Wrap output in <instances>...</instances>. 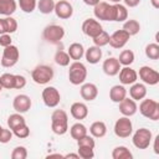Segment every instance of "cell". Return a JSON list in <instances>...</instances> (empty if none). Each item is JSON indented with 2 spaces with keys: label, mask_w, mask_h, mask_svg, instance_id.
I'll return each mask as SVG.
<instances>
[{
  "label": "cell",
  "mask_w": 159,
  "mask_h": 159,
  "mask_svg": "<svg viewBox=\"0 0 159 159\" xmlns=\"http://www.w3.org/2000/svg\"><path fill=\"white\" fill-rule=\"evenodd\" d=\"M42 101L46 107L55 108L61 102V94L56 87L48 86V87H45L42 91Z\"/></svg>",
  "instance_id": "30bf717a"
},
{
  "label": "cell",
  "mask_w": 159,
  "mask_h": 159,
  "mask_svg": "<svg viewBox=\"0 0 159 159\" xmlns=\"http://www.w3.org/2000/svg\"><path fill=\"white\" fill-rule=\"evenodd\" d=\"M80 93H81V97L87 101V102H91L93 99L97 98L98 96V88L94 83H91V82H87V83H82L81 88H80Z\"/></svg>",
  "instance_id": "d6986e66"
},
{
  "label": "cell",
  "mask_w": 159,
  "mask_h": 159,
  "mask_svg": "<svg viewBox=\"0 0 159 159\" xmlns=\"http://www.w3.org/2000/svg\"><path fill=\"white\" fill-rule=\"evenodd\" d=\"M1 129H2V127H1V125H0V130H1Z\"/></svg>",
  "instance_id": "6f0895ef"
},
{
  "label": "cell",
  "mask_w": 159,
  "mask_h": 159,
  "mask_svg": "<svg viewBox=\"0 0 159 159\" xmlns=\"http://www.w3.org/2000/svg\"><path fill=\"white\" fill-rule=\"evenodd\" d=\"M63 158H65V159H67V158H80V155H78V154H75V153H70V154L63 155Z\"/></svg>",
  "instance_id": "816d5d0a"
},
{
  "label": "cell",
  "mask_w": 159,
  "mask_h": 159,
  "mask_svg": "<svg viewBox=\"0 0 159 159\" xmlns=\"http://www.w3.org/2000/svg\"><path fill=\"white\" fill-rule=\"evenodd\" d=\"M67 53H68V56H70L71 60L80 61L84 56V47L80 42H73V43L70 45V47L67 50Z\"/></svg>",
  "instance_id": "cb8c5ba5"
},
{
  "label": "cell",
  "mask_w": 159,
  "mask_h": 159,
  "mask_svg": "<svg viewBox=\"0 0 159 159\" xmlns=\"http://www.w3.org/2000/svg\"><path fill=\"white\" fill-rule=\"evenodd\" d=\"M0 83L2 88L14 89L15 88V75L12 73H2L0 76Z\"/></svg>",
  "instance_id": "e575fe53"
},
{
  "label": "cell",
  "mask_w": 159,
  "mask_h": 159,
  "mask_svg": "<svg viewBox=\"0 0 159 159\" xmlns=\"http://www.w3.org/2000/svg\"><path fill=\"white\" fill-rule=\"evenodd\" d=\"M77 154H78L80 158H82V159H92V158L94 157L93 148H89V147H78Z\"/></svg>",
  "instance_id": "b9f144b4"
},
{
  "label": "cell",
  "mask_w": 159,
  "mask_h": 159,
  "mask_svg": "<svg viewBox=\"0 0 159 159\" xmlns=\"http://www.w3.org/2000/svg\"><path fill=\"white\" fill-rule=\"evenodd\" d=\"M55 76L53 68L48 65H39L31 72V78L37 84H47Z\"/></svg>",
  "instance_id": "277c9868"
},
{
  "label": "cell",
  "mask_w": 159,
  "mask_h": 159,
  "mask_svg": "<svg viewBox=\"0 0 159 159\" xmlns=\"http://www.w3.org/2000/svg\"><path fill=\"white\" fill-rule=\"evenodd\" d=\"M70 112H71V116L75 119L82 120L88 116V107L83 102H75V103H72V106L70 108Z\"/></svg>",
  "instance_id": "ffe728a7"
},
{
  "label": "cell",
  "mask_w": 159,
  "mask_h": 159,
  "mask_svg": "<svg viewBox=\"0 0 159 159\" xmlns=\"http://www.w3.org/2000/svg\"><path fill=\"white\" fill-rule=\"evenodd\" d=\"M145 56L149 60H158L159 58V45L157 42L148 43L145 46Z\"/></svg>",
  "instance_id": "d590c367"
},
{
  "label": "cell",
  "mask_w": 159,
  "mask_h": 159,
  "mask_svg": "<svg viewBox=\"0 0 159 159\" xmlns=\"http://www.w3.org/2000/svg\"><path fill=\"white\" fill-rule=\"evenodd\" d=\"M86 5H88V6H96L101 0H82Z\"/></svg>",
  "instance_id": "681fc988"
},
{
  "label": "cell",
  "mask_w": 159,
  "mask_h": 159,
  "mask_svg": "<svg viewBox=\"0 0 159 159\" xmlns=\"http://www.w3.org/2000/svg\"><path fill=\"white\" fill-rule=\"evenodd\" d=\"M17 4L15 0H0V15L11 16L16 11Z\"/></svg>",
  "instance_id": "484cf974"
},
{
  "label": "cell",
  "mask_w": 159,
  "mask_h": 159,
  "mask_svg": "<svg viewBox=\"0 0 159 159\" xmlns=\"http://www.w3.org/2000/svg\"><path fill=\"white\" fill-rule=\"evenodd\" d=\"M139 78L143 81V83L149 86H155L159 82V72L149 66H142L139 68Z\"/></svg>",
  "instance_id": "7c38bea8"
},
{
  "label": "cell",
  "mask_w": 159,
  "mask_h": 159,
  "mask_svg": "<svg viewBox=\"0 0 159 159\" xmlns=\"http://www.w3.org/2000/svg\"><path fill=\"white\" fill-rule=\"evenodd\" d=\"M55 14L58 19L67 20L73 15V6L67 0H60L55 4Z\"/></svg>",
  "instance_id": "5bb4252c"
},
{
  "label": "cell",
  "mask_w": 159,
  "mask_h": 159,
  "mask_svg": "<svg viewBox=\"0 0 159 159\" xmlns=\"http://www.w3.org/2000/svg\"><path fill=\"white\" fill-rule=\"evenodd\" d=\"M93 14L97 20L114 21V16H116L114 4H109L107 1H99L96 6H93Z\"/></svg>",
  "instance_id": "3957f363"
},
{
  "label": "cell",
  "mask_w": 159,
  "mask_h": 159,
  "mask_svg": "<svg viewBox=\"0 0 159 159\" xmlns=\"http://www.w3.org/2000/svg\"><path fill=\"white\" fill-rule=\"evenodd\" d=\"M26 123V120H25V118H24V116L21 114V113H14V114H10L9 116V118H7V127H9V129H15L16 127H19V125H21V124H25Z\"/></svg>",
  "instance_id": "4dcf8cb0"
},
{
  "label": "cell",
  "mask_w": 159,
  "mask_h": 159,
  "mask_svg": "<svg viewBox=\"0 0 159 159\" xmlns=\"http://www.w3.org/2000/svg\"><path fill=\"white\" fill-rule=\"evenodd\" d=\"M84 57L86 61L91 65H96L102 58V50L98 46H91L87 50H84Z\"/></svg>",
  "instance_id": "7402d4cb"
},
{
  "label": "cell",
  "mask_w": 159,
  "mask_h": 159,
  "mask_svg": "<svg viewBox=\"0 0 159 159\" xmlns=\"http://www.w3.org/2000/svg\"><path fill=\"white\" fill-rule=\"evenodd\" d=\"M17 4L24 12L31 14L32 11H35V9L37 6V0H19Z\"/></svg>",
  "instance_id": "8d00e7d4"
},
{
  "label": "cell",
  "mask_w": 159,
  "mask_h": 159,
  "mask_svg": "<svg viewBox=\"0 0 159 159\" xmlns=\"http://www.w3.org/2000/svg\"><path fill=\"white\" fill-rule=\"evenodd\" d=\"M87 130H88V129L86 128V125H84V124H82V123L77 122V123L72 124V127L70 128V134H71V137H72L73 139L78 140L80 138H82L83 135H86V134H87Z\"/></svg>",
  "instance_id": "83f0119b"
},
{
  "label": "cell",
  "mask_w": 159,
  "mask_h": 159,
  "mask_svg": "<svg viewBox=\"0 0 159 159\" xmlns=\"http://www.w3.org/2000/svg\"><path fill=\"white\" fill-rule=\"evenodd\" d=\"M1 89H2V86H1V83H0V92H1Z\"/></svg>",
  "instance_id": "9f6ffc18"
},
{
  "label": "cell",
  "mask_w": 159,
  "mask_h": 159,
  "mask_svg": "<svg viewBox=\"0 0 159 159\" xmlns=\"http://www.w3.org/2000/svg\"><path fill=\"white\" fill-rule=\"evenodd\" d=\"M114 9H116V16H114V21L117 22H124L128 19V10L127 6L122 5L120 2L114 4Z\"/></svg>",
  "instance_id": "d6a6232c"
},
{
  "label": "cell",
  "mask_w": 159,
  "mask_h": 159,
  "mask_svg": "<svg viewBox=\"0 0 159 159\" xmlns=\"http://www.w3.org/2000/svg\"><path fill=\"white\" fill-rule=\"evenodd\" d=\"M11 158L12 159H26L27 158V150L25 147L22 145H19V147H15L11 152Z\"/></svg>",
  "instance_id": "60d3db41"
},
{
  "label": "cell",
  "mask_w": 159,
  "mask_h": 159,
  "mask_svg": "<svg viewBox=\"0 0 159 159\" xmlns=\"http://www.w3.org/2000/svg\"><path fill=\"white\" fill-rule=\"evenodd\" d=\"M53 60H55L56 65H58V66H61V67L68 66V65H70V61H71L68 53H67L66 51H62V50H57V51L55 52Z\"/></svg>",
  "instance_id": "1f68e13d"
},
{
  "label": "cell",
  "mask_w": 159,
  "mask_h": 159,
  "mask_svg": "<svg viewBox=\"0 0 159 159\" xmlns=\"http://www.w3.org/2000/svg\"><path fill=\"white\" fill-rule=\"evenodd\" d=\"M127 97V89L123 84H116L109 89V99L114 103H119Z\"/></svg>",
  "instance_id": "603a6c76"
},
{
  "label": "cell",
  "mask_w": 159,
  "mask_h": 159,
  "mask_svg": "<svg viewBox=\"0 0 159 159\" xmlns=\"http://www.w3.org/2000/svg\"><path fill=\"white\" fill-rule=\"evenodd\" d=\"M55 0H39L37 1V9L41 14L43 15H48L51 12H53L55 10Z\"/></svg>",
  "instance_id": "f546056e"
},
{
  "label": "cell",
  "mask_w": 159,
  "mask_h": 159,
  "mask_svg": "<svg viewBox=\"0 0 159 159\" xmlns=\"http://www.w3.org/2000/svg\"><path fill=\"white\" fill-rule=\"evenodd\" d=\"M51 129L57 135H63L68 130V116L63 109H55L51 114Z\"/></svg>",
  "instance_id": "6da1fadb"
},
{
  "label": "cell",
  "mask_w": 159,
  "mask_h": 159,
  "mask_svg": "<svg viewBox=\"0 0 159 159\" xmlns=\"http://www.w3.org/2000/svg\"><path fill=\"white\" fill-rule=\"evenodd\" d=\"M12 130L11 129H5V128H2L1 130H0V143H2V144H6V143H9L11 139H12Z\"/></svg>",
  "instance_id": "7bdbcfd3"
},
{
  "label": "cell",
  "mask_w": 159,
  "mask_h": 159,
  "mask_svg": "<svg viewBox=\"0 0 159 159\" xmlns=\"http://www.w3.org/2000/svg\"><path fill=\"white\" fill-rule=\"evenodd\" d=\"M123 30L127 31L130 36H134L140 31V24L134 19H127L123 24Z\"/></svg>",
  "instance_id": "f1b7e54d"
},
{
  "label": "cell",
  "mask_w": 159,
  "mask_h": 159,
  "mask_svg": "<svg viewBox=\"0 0 159 159\" xmlns=\"http://www.w3.org/2000/svg\"><path fill=\"white\" fill-rule=\"evenodd\" d=\"M129 39H130V35L122 29V30H117L112 35H109L108 43L113 48H123L127 45V42L129 41Z\"/></svg>",
  "instance_id": "4fadbf2b"
},
{
  "label": "cell",
  "mask_w": 159,
  "mask_h": 159,
  "mask_svg": "<svg viewBox=\"0 0 159 159\" xmlns=\"http://www.w3.org/2000/svg\"><path fill=\"white\" fill-rule=\"evenodd\" d=\"M112 158L113 159H132L133 154L130 150L124 145H118L112 150Z\"/></svg>",
  "instance_id": "4316f807"
},
{
  "label": "cell",
  "mask_w": 159,
  "mask_h": 159,
  "mask_svg": "<svg viewBox=\"0 0 159 159\" xmlns=\"http://www.w3.org/2000/svg\"><path fill=\"white\" fill-rule=\"evenodd\" d=\"M120 68H122L120 67V63H119L118 58H116V57H108L107 60L103 61V65H102L103 72L107 76H111V77L117 76Z\"/></svg>",
  "instance_id": "ac0fdd59"
},
{
  "label": "cell",
  "mask_w": 159,
  "mask_h": 159,
  "mask_svg": "<svg viewBox=\"0 0 159 159\" xmlns=\"http://www.w3.org/2000/svg\"><path fill=\"white\" fill-rule=\"evenodd\" d=\"M46 158H60L61 159V158H63V155L60 154V153H57V154H48Z\"/></svg>",
  "instance_id": "db71d44e"
},
{
  "label": "cell",
  "mask_w": 159,
  "mask_h": 159,
  "mask_svg": "<svg viewBox=\"0 0 159 159\" xmlns=\"http://www.w3.org/2000/svg\"><path fill=\"white\" fill-rule=\"evenodd\" d=\"M109 42V34L107 31H102L99 35H97L96 37H93V43L94 46H98V47H103L106 45H108Z\"/></svg>",
  "instance_id": "74e56055"
},
{
  "label": "cell",
  "mask_w": 159,
  "mask_h": 159,
  "mask_svg": "<svg viewBox=\"0 0 159 159\" xmlns=\"http://www.w3.org/2000/svg\"><path fill=\"white\" fill-rule=\"evenodd\" d=\"M118 61L120 66H130L134 62V52L132 50H123L119 53Z\"/></svg>",
  "instance_id": "836d02e7"
},
{
  "label": "cell",
  "mask_w": 159,
  "mask_h": 159,
  "mask_svg": "<svg viewBox=\"0 0 159 159\" xmlns=\"http://www.w3.org/2000/svg\"><path fill=\"white\" fill-rule=\"evenodd\" d=\"M89 133L93 138H103L107 134V125L102 120H96L89 127Z\"/></svg>",
  "instance_id": "d4e9b609"
},
{
  "label": "cell",
  "mask_w": 159,
  "mask_h": 159,
  "mask_svg": "<svg viewBox=\"0 0 159 159\" xmlns=\"http://www.w3.org/2000/svg\"><path fill=\"white\" fill-rule=\"evenodd\" d=\"M158 138H159V135H157V137L154 138V153H155V154H159V149H158Z\"/></svg>",
  "instance_id": "f907efd6"
},
{
  "label": "cell",
  "mask_w": 159,
  "mask_h": 159,
  "mask_svg": "<svg viewBox=\"0 0 159 159\" xmlns=\"http://www.w3.org/2000/svg\"><path fill=\"white\" fill-rule=\"evenodd\" d=\"M11 43H12V39H11L10 34H2V35H0V46L1 47L10 46Z\"/></svg>",
  "instance_id": "bcb514c9"
},
{
  "label": "cell",
  "mask_w": 159,
  "mask_h": 159,
  "mask_svg": "<svg viewBox=\"0 0 159 159\" xmlns=\"http://www.w3.org/2000/svg\"><path fill=\"white\" fill-rule=\"evenodd\" d=\"M19 57H20V52H19V48L15 46V45H10V46H6L4 47L2 50V56H1V60H0V63L2 67L5 68H10V67H14L17 61H19Z\"/></svg>",
  "instance_id": "ba28073f"
},
{
  "label": "cell",
  "mask_w": 159,
  "mask_h": 159,
  "mask_svg": "<svg viewBox=\"0 0 159 159\" xmlns=\"http://www.w3.org/2000/svg\"><path fill=\"white\" fill-rule=\"evenodd\" d=\"M139 112L143 117L158 120L159 119V103L150 98H143L139 103Z\"/></svg>",
  "instance_id": "5b68a950"
},
{
  "label": "cell",
  "mask_w": 159,
  "mask_h": 159,
  "mask_svg": "<svg viewBox=\"0 0 159 159\" xmlns=\"http://www.w3.org/2000/svg\"><path fill=\"white\" fill-rule=\"evenodd\" d=\"M111 2H113V4H118V2H120L122 0H109Z\"/></svg>",
  "instance_id": "11a10c76"
},
{
  "label": "cell",
  "mask_w": 159,
  "mask_h": 159,
  "mask_svg": "<svg viewBox=\"0 0 159 159\" xmlns=\"http://www.w3.org/2000/svg\"><path fill=\"white\" fill-rule=\"evenodd\" d=\"M26 86V78L22 75H15V88L14 89H22Z\"/></svg>",
  "instance_id": "f6af8a7d"
},
{
  "label": "cell",
  "mask_w": 159,
  "mask_h": 159,
  "mask_svg": "<svg viewBox=\"0 0 159 159\" xmlns=\"http://www.w3.org/2000/svg\"><path fill=\"white\" fill-rule=\"evenodd\" d=\"M68 70V80L73 86H78L84 83L87 78V68L81 61H75L72 62Z\"/></svg>",
  "instance_id": "7a4b0ae2"
},
{
  "label": "cell",
  "mask_w": 159,
  "mask_h": 159,
  "mask_svg": "<svg viewBox=\"0 0 159 159\" xmlns=\"http://www.w3.org/2000/svg\"><path fill=\"white\" fill-rule=\"evenodd\" d=\"M77 145H78V147H89V148H93V149H94L96 142H94V139H93L92 135L86 134V135H83L82 138H80V139L77 140Z\"/></svg>",
  "instance_id": "ab89813d"
},
{
  "label": "cell",
  "mask_w": 159,
  "mask_h": 159,
  "mask_svg": "<svg viewBox=\"0 0 159 159\" xmlns=\"http://www.w3.org/2000/svg\"><path fill=\"white\" fill-rule=\"evenodd\" d=\"M153 140V134L148 128H139L132 137V143L137 149H147L149 148Z\"/></svg>",
  "instance_id": "52a82bcc"
},
{
  "label": "cell",
  "mask_w": 159,
  "mask_h": 159,
  "mask_svg": "<svg viewBox=\"0 0 159 159\" xmlns=\"http://www.w3.org/2000/svg\"><path fill=\"white\" fill-rule=\"evenodd\" d=\"M150 4L154 9H159V0H150Z\"/></svg>",
  "instance_id": "f5cc1de1"
},
{
  "label": "cell",
  "mask_w": 159,
  "mask_h": 159,
  "mask_svg": "<svg viewBox=\"0 0 159 159\" xmlns=\"http://www.w3.org/2000/svg\"><path fill=\"white\" fill-rule=\"evenodd\" d=\"M6 25H7V34H14L17 30V21L12 16H6Z\"/></svg>",
  "instance_id": "ee69618b"
},
{
  "label": "cell",
  "mask_w": 159,
  "mask_h": 159,
  "mask_svg": "<svg viewBox=\"0 0 159 159\" xmlns=\"http://www.w3.org/2000/svg\"><path fill=\"white\" fill-rule=\"evenodd\" d=\"M32 102L27 94H17L12 101V107L17 113H26L31 108Z\"/></svg>",
  "instance_id": "9a60e30c"
},
{
  "label": "cell",
  "mask_w": 159,
  "mask_h": 159,
  "mask_svg": "<svg viewBox=\"0 0 159 159\" xmlns=\"http://www.w3.org/2000/svg\"><path fill=\"white\" fill-rule=\"evenodd\" d=\"M119 112L125 116V117H132L137 113L138 111V106H137V101L125 97L124 99H122L119 103Z\"/></svg>",
  "instance_id": "e0dca14e"
},
{
  "label": "cell",
  "mask_w": 159,
  "mask_h": 159,
  "mask_svg": "<svg viewBox=\"0 0 159 159\" xmlns=\"http://www.w3.org/2000/svg\"><path fill=\"white\" fill-rule=\"evenodd\" d=\"M129 96L134 101H142L143 98H145V96H147V87H145V84L144 83H137V82L130 84Z\"/></svg>",
  "instance_id": "44dd1931"
},
{
  "label": "cell",
  "mask_w": 159,
  "mask_h": 159,
  "mask_svg": "<svg viewBox=\"0 0 159 159\" xmlns=\"http://www.w3.org/2000/svg\"><path fill=\"white\" fill-rule=\"evenodd\" d=\"M2 34H7V25L5 17H0V35Z\"/></svg>",
  "instance_id": "7dc6e473"
},
{
  "label": "cell",
  "mask_w": 159,
  "mask_h": 159,
  "mask_svg": "<svg viewBox=\"0 0 159 159\" xmlns=\"http://www.w3.org/2000/svg\"><path fill=\"white\" fill-rule=\"evenodd\" d=\"M114 134L119 138H128L132 135L133 133V124H132V120L129 119V117H120L119 119L116 120L114 123Z\"/></svg>",
  "instance_id": "9c48e42d"
},
{
  "label": "cell",
  "mask_w": 159,
  "mask_h": 159,
  "mask_svg": "<svg viewBox=\"0 0 159 159\" xmlns=\"http://www.w3.org/2000/svg\"><path fill=\"white\" fill-rule=\"evenodd\" d=\"M12 134L15 137H17L19 139H24V138H27L30 135V128L27 127V124H21L19 127H16L15 129H12Z\"/></svg>",
  "instance_id": "f35d334b"
},
{
  "label": "cell",
  "mask_w": 159,
  "mask_h": 159,
  "mask_svg": "<svg viewBox=\"0 0 159 159\" xmlns=\"http://www.w3.org/2000/svg\"><path fill=\"white\" fill-rule=\"evenodd\" d=\"M119 82L125 86V84H133L138 80V73L135 70H133L130 66H124L123 68L119 70Z\"/></svg>",
  "instance_id": "2e32d148"
},
{
  "label": "cell",
  "mask_w": 159,
  "mask_h": 159,
  "mask_svg": "<svg viewBox=\"0 0 159 159\" xmlns=\"http://www.w3.org/2000/svg\"><path fill=\"white\" fill-rule=\"evenodd\" d=\"M42 37L46 42L56 45L65 37V29L57 24L47 25L42 31Z\"/></svg>",
  "instance_id": "8992f818"
},
{
  "label": "cell",
  "mask_w": 159,
  "mask_h": 159,
  "mask_svg": "<svg viewBox=\"0 0 159 159\" xmlns=\"http://www.w3.org/2000/svg\"><path fill=\"white\" fill-rule=\"evenodd\" d=\"M102 31H103V27H102L101 22H99L97 19L89 17V19H86V20L83 21V24H82V32H83L86 36L91 37V39L96 37V36L99 35Z\"/></svg>",
  "instance_id": "8fae6325"
},
{
  "label": "cell",
  "mask_w": 159,
  "mask_h": 159,
  "mask_svg": "<svg viewBox=\"0 0 159 159\" xmlns=\"http://www.w3.org/2000/svg\"><path fill=\"white\" fill-rule=\"evenodd\" d=\"M124 1V6L127 7H135L140 4V0H123Z\"/></svg>",
  "instance_id": "c3c4849f"
}]
</instances>
